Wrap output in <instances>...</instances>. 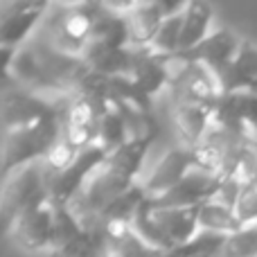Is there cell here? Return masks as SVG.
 Segmentation results:
<instances>
[{
  "instance_id": "32",
  "label": "cell",
  "mask_w": 257,
  "mask_h": 257,
  "mask_svg": "<svg viewBox=\"0 0 257 257\" xmlns=\"http://www.w3.org/2000/svg\"><path fill=\"white\" fill-rule=\"evenodd\" d=\"M241 187L244 185H241L239 181H235V178H223L221 185H219L217 196H214L212 201H217V203L228 205V208L235 210L237 201H239V194H241Z\"/></svg>"
},
{
  "instance_id": "14",
  "label": "cell",
  "mask_w": 257,
  "mask_h": 257,
  "mask_svg": "<svg viewBox=\"0 0 257 257\" xmlns=\"http://www.w3.org/2000/svg\"><path fill=\"white\" fill-rule=\"evenodd\" d=\"M149 210L154 214L156 223H158L160 232L165 235V239L169 241L172 248L187 244V241H192L201 232L199 230V208H178V210L149 208Z\"/></svg>"
},
{
  "instance_id": "6",
  "label": "cell",
  "mask_w": 257,
  "mask_h": 257,
  "mask_svg": "<svg viewBox=\"0 0 257 257\" xmlns=\"http://www.w3.org/2000/svg\"><path fill=\"white\" fill-rule=\"evenodd\" d=\"M106 149H102L99 145H90L81 149L75 163L68 165L57 176H52V181H50V203L54 208H68L70 201L81 192V187L90 181V176L106 165Z\"/></svg>"
},
{
  "instance_id": "30",
  "label": "cell",
  "mask_w": 257,
  "mask_h": 257,
  "mask_svg": "<svg viewBox=\"0 0 257 257\" xmlns=\"http://www.w3.org/2000/svg\"><path fill=\"white\" fill-rule=\"evenodd\" d=\"M230 178L239 181L241 185H257V138H248L244 142L237 167Z\"/></svg>"
},
{
  "instance_id": "7",
  "label": "cell",
  "mask_w": 257,
  "mask_h": 257,
  "mask_svg": "<svg viewBox=\"0 0 257 257\" xmlns=\"http://www.w3.org/2000/svg\"><path fill=\"white\" fill-rule=\"evenodd\" d=\"M223 176L208 169H192L178 185L154 199H147V205L154 210H178V208H199L205 201H212L219 192Z\"/></svg>"
},
{
  "instance_id": "8",
  "label": "cell",
  "mask_w": 257,
  "mask_h": 257,
  "mask_svg": "<svg viewBox=\"0 0 257 257\" xmlns=\"http://www.w3.org/2000/svg\"><path fill=\"white\" fill-rule=\"evenodd\" d=\"M48 12L50 3H36V0L3 3L0 5V48H23L27 36L32 34V30L39 23H43Z\"/></svg>"
},
{
  "instance_id": "5",
  "label": "cell",
  "mask_w": 257,
  "mask_h": 257,
  "mask_svg": "<svg viewBox=\"0 0 257 257\" xmlns=\"http://www.w3.org/2000/svg\"><path fill=\"white\" fill-rule=\"evenodd\" d=\"M131 185H136V183L122 178L120 174L111 172V169L104 165L99 172H95L93 176H90V181L81 187L79 194L70 201L68 210L79 219L81 226L88 228V226H93L99 219V214H102L117 196L124 194Z\"/></svg>"
},
{
  "instance_id": "22",
  "label": "cell",
  "mask_w": 257,
  "mask_h": 257,
  "mask_svg": "<svg viewBox=\"0 0 257 257\" xmlns=\"http://www.w3.org/2000/svg\"><path fill=\"white\" fill-rule=\"evenodd\" d=\"M241 223L237 219L235 210L221 205L217 201H205L199 205V230L210 232V235H223L230 237L241 230Z\"/></svg>"
},
{
  "instance_id": "28",
  "label": "cell",
  "mask_w": 257,
  "mask_h": 257,
  "mask_svg": "<svg viewBox=\"0 0 257 257\" xmlns=\"http://www.w3.org/2000/svg\"><path fill=\"white\" fill-rule=\"evenodd\" d=\"M79 151L81 149H77V147L66 138V133H63V136L57 140V145L50 149V154L45 156L41 163H43L45 172H48L50 178H52V176H57L59 172H63L68 165L75 163V158L79 156Z\"/></svg>"
},
{
  "instance_id": "34",
  "label": "cell",
  "mask_w": 257,
  "mask_h": 257,
  "mask_svg": "<svg viewBox=\"0 0 257 257\" xmlns=\"http://www.w3.org/2000/svg\"><path fill=\"white\" fill-rule=\"evenodd\" d=\"M104 257H117V255H113V253H106V255H104Z\"/></svg>"
},
{
  "instance_id": "23",
  "label": "cell",
  "mask_w": 257,
  "mask_h": 257,
  "mask_svg": "<svg viewBox=\"0 0 257 257\" xmlns=\"http://www.w3.org/2000/svg\"><path fill=\"white\" fill-rule=\"evenodd\" d=\"M108 232V253L117 257H163L165 253L149 246L133 226H111Z\"/></svg>"
},
{
  "instance_id": "15",
  "label": "cell",
  "mask_w": 257,
  "mask_h": 257,
  "mask_svg": "<svg viewBox=\"0 0 257 257\" xmlns=\"http://www.w3.org/2000/svg\"><path fill=\"white\" fill-rule=\"evenodd\" d=\"M133 61H131V77L136 86L154 99L156 93L167 88V70H165L163 57L154 52L151 48H131Z\"/></svg>"
},
{
  "instance_id": "20",
  "label": "cell",
  "mask_w": 257,
  "mask_h": 257,
  "mask_svg": "<svg viewBox=\"0 0 257 257\" xmlns=\"http://www.w3.org/2000/svg\"><path fill=\"white\" fill-rule=\"evenodd\" d=\"M156 136H140V138H131L128 142L115 149L113 154H108L106 158V167L111 172L120 174L122 178L136 183L138 174L142 169V163H145V156L149 151V147L154 145Z\"/></svg>"
},
{
  "instance_id": "33",
  "label": "cell",
  "mask_w": 257,
  "mask_h": 257,
  "mask_svg": "<svg viewBox=\"0 0 257 257\" xmlns=\"http://www.w3.org/2000/svg\"><path fill=\"white\" fill-rule=\"evenodd\" d=\"M250 93H257V84L253 86V88H250Z\"/></svg>"
},
{
  "instance_id": "25",
  "label": "cell",
  "mask_w": 257,
  "mask_h": 257,
  "mask_svg": "<svg viewBox=\"0 0 257 257\" xmlns=\"http://www.w3.org/2000/svg\"><path fill=\"white\" fill-rule=\"evenodd\" d=\"M81 232H84V226H81L79 219L68 208H57L54 210V228H52V239H50L48 255H57L61 250H66L72 241L79 239Z\"/></svg>"
},
{
  "instance_id": "29",
  "label": "cell",
  "mask_w": 257,
  "mask_h": 257,
  "mask_svg": "<svg viewBox=\"0 0 257 257\" xmlns=\"http://www.w3.org/2000/svg\"><path fill=\"white\" fill-rule=\"evenodd\" d=\"M221 257H257V223L230 235L223 244Z\"/></svg>"
},
{
  "instance_id": "11",
  "label": "cell",
  "mask_w": 257,
  "mask_h": 257,
  "mask_svg": "<svg viewBox=\"0 0 257 257\" xmlns=\"http://www.w3.org/2000/svg\"><path fill=\"white\" fill-rule=\"evenodd\" d=\"M239 48H241V41L237 39V34H232L230 30L221 27V30H217V32H210L208 39L201 41L190 52H181V54L185 59H190V61L205 66L219 81V77L235 61Z\"/></svg>"
},
{
  "instance_id": "27",
  "label": "cell",
  "mask_w": 257,
  "mask_h": 257,
  "mask_svg": "<svg viewBox=\"0 0 257 257\" xmlns=\"http://www.w3.org/2000/svg\"><path fill=\"white\" fill-rule=\"evenodd\" d=\"M185 9L181 14H174V16H167L160 27L158 36L154 39V43L149 45L154 52L158 54H176L178 48H181V32H183V21H185Z\"/></svg>"
},
{
  "instance_id": "24",
  "label": "cell",
  "mask_w": 257,
  "mask_h": 257,
  "mask_svg": "<svg viewBox=\"0 0 257 257\" xmlns=\"http://www.w3.org/2000/svg\"><path fill=\"white\" fill-rule=\"evenodd\" d=\"M108 253V232L104 226L95 223V226L84 228L79 239L72 241L66 250L50 257H104Z\"/></svg>"
},
{
  "instance_id": "26",
  "label": "cell",
  "mask_w": 257,
  "mask_h": 257,
  "mask_svg": "<svg viewBox=\"0 0 257 257\" xmlns=\"http://www.w3.org/2000/svg\"><path fill=\"white\" fill-rule=\"evenodd\" d=\"M128 140H131V131H128L124 115H122L115 106H111L108 113L104 115L102 126H99L97 145L102 147V149H106V154H113V151L120 149Z\"/></svg>"
},
{
  "instance_id": "12",
  "label": "cell",
  "mask_w": 257,
  "mask_h": 257,
  "mask_svg": "<svg viewBox=\"0 0 257 257\" xmlns=\"http://www.w3.org/2000/svg\"><path fill=\"white\" fill-rule=\"evenodd\" d=\"M54 205L50 201L36 205V208L27 210L25 214L16 219L12 226V237L21 248L25 250H48L50 239H52V228H54Z\"/></svg>"
},
{
  "instance_id": "18",
  "label": "cell",
  "mask_w": 257,
  "mask_h": 257,
  "mask_svg": "<svg viewBox=\"0 0 257 257\" xmlns=\"http://www.w3.org/2000/svg\"><path fill=\"white\" fill-rule=\"evenodd\" d=\"M257 84V48L248 41H241L235 61L226 72L219 77V90L221 93H241L250 90Z\"/></svg>"
},
{
  "instance_id": "10",
  "label": "cell",
  "mask_w": 257,
  "mask_h": 257,
  "mask_svg": "<svg viewBox=\"0 0 257 257\" xmlns=\"http://www.w3.org/2000/svg\"><path fill=\"white\" fill-rule=\"evenodd\" d=\"M196 167H199V160H196V154L192 147H185V145L172 147V149L158 160L154 172L142 181V187H145L147 196L154 199V196L165 194V192H169L174 185H178V183Z\"/></svg>"
},
{
  "instance_id": "17",
  "label": "cell",
  "mask_w": 257,
  "mask_h": 257,
  "mask_svg": "<svg viewBox=\"0 0 257 257\" xmlns=\"http://www.w3.org/2000/svg\"><path fill=\"white\" fill-rule=\"evenodd\" d=\"M84 59V63L88 66V70L93 75L102 77H120L131 72V61H133V50L131 48H104L97 43H86V48L79 54Z\"/></svg>"
},
{
  "instance_id": "19",
  "label": "cell",
  "mask_w": 257,
  "mask_h": 257,
  "mask_svg": "<svg viewBox=\"0 0 257 257\" xmlns=\"http://www.w3.org/2000/svg\"><path fill=\"white\" fill-rule=\"evenodd\" d=\"M88 41L90 43L104 45V48H115V50L131 48L124 14L117 12L113 5H102Z\"/></svg>"
},
{
  "instance_id": "13",
  "label": "cell",
  "mask_w": 257,
  "mask_h": 257,
  "mask_svg": "<svg viewBox=\"0 0 257 257\" xmlns=\"http://www.w3.org/2000/svg\"><path fill=\"white\" fill-rule=\"evenodd\" d=\"M113 7L124 14L131 48H149L167 18L163 3H126Z\"/></svg>"
},
{
  "instance_id": "21",
  "label": "cell",
  "mask_w": 257,
  "mask_h": 257,
  "mask_svg": "<svg viewBox=\"0 0 257 257\" xmlns=\"http://www.w3.org/2000/svg\"><path fill=\"white\" fill-rule=\"evenodd\" d=\"M185 21H183V32H181V48L178 52H190L192 48L208 39L210 34V23H212V7L208 3H187L185 7Z\"/></svg>"
},
{
  "instance_id": "2",
  "label": "cell",
  "mask_w": 257,
  "mask_h": 257,
  "mask_svg": "<svg viewBox=\"0 0 257 257\" xmlns=\"http://www.w3.org/2000/svg\"><path fill=\"white\" fill-rule=\"evenodd\" d=\"M102 3H77V5H50L43 18V36L54 48L79 57L90 39L93 25Z\"/></svg>"
},
{
  "instance_id": "16",
  "label": "cell",
  "mask_w": 257,
  "mask_h": 257,
  "mask_svg": "<svg viewBox=\"0 0 257 257\" xmlns=\"http://www.w3.org/2000/svg\"><path fill=\"white\" fill-rule=\"evenodd\" d=\"M172 117L183 145L194 149L212 126V104H174Z\"/></svg>"
},
{
  "instance_id": "4",
  "label": "cell",
  "mask_w": 257,
  "mask_h": 257,
  "mask_svg": "<svg viewBox=\"0 0 257 257\" xmlns=\"http://www.w3.org/2000/svg\"><path fill=\"white\" fill-rule=\"evenodd\" d=\"M63 97V95H61ZM48 99L32 90L23 88L16 81L3 79V99H0V120H3L5 133L18 131V128L34 126L48 117L59 115V99Z\"/></svg>"
},
{
  "instance_id": "9",
  "label": "cell",
  "mask_w": 257,
  "mask_h": 257,
  "mask_svg": "<svg viewBox=\"0 0 257 257\" xmlns=\"http://www.w3.org/2000/svg\"><path fill=\"white\" fill-rule=\"evenodd\" d=\"M212 124L257 138V93H221L212 102Z\"/></svg>"
},
{
  "instance_id": "1",
  "label": "cell",
  "mask_w": 257,
  "mask_h": 257,
  "mask_svg": "<svg viewBox=\"0 0 257 257\" xmlns=\"http://www.w3.org/2000/svg\"><path fill=\"white\" fill-rule=\"evenodd\" d=\"M61 136H63L61 99H59V115L48 117V120L39 122L34 126L7 131L3 145V167H0L3 181L16 169L27 167L32 163H41Z\"/></svg>"
},
{
  "instance_id": "3",
  "label": "cell",
  "mask_w": 257,
  "mask_h": 257,
  "mask_svg": "<svg viewBox=\"0 0 257 257\" xmlns=\"http://www.w3.org/2000/svg\"><path fill=\"white\" fill-rule=\"evenodd\" d=\"M50 181L52 178L45 172L43 163H32L5 178L0 196V221L5 232L12 230L21 214L50 201Z\"/></svg>"
},
{
  "instance_id": "31",
  "label": "cell",
  "mask_w": 257,
  "mask_h": 257,
  "mask_svg": "<svg viewBox=\"0 0 257 257\" xmlns=\"http://www.w3.org/2000/svg\"><path fill=\"white\" fill-rule=\"evenodd\" d=\"M235 214L244 228L257 223V185L241 187L239 201H237V205H235Z\"/></svg>"
}]
</instances>
